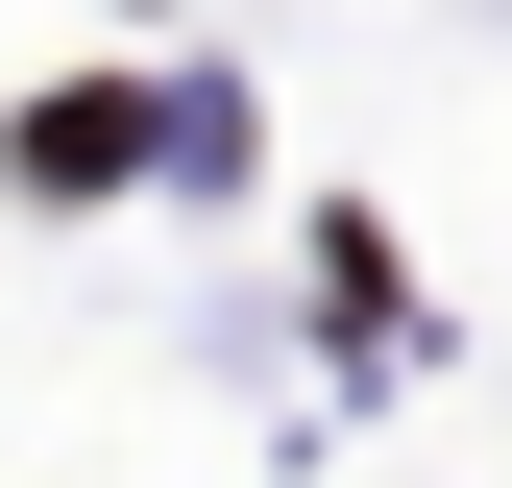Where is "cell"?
<instances>
[{
	"label": "cell",
	"instance_id": "obj_1",
	"mask_svg": "<svg viewBox=\"0 0 512 488\" xmlns=\"http://www.w3.org/2000/svg\"><path fill=\"white\" fill-rule=\"evenodd\" d=\"M25 171H49V196H98V171H147V98H49V122H25Z\"/></svg>",
	"mask_w": 512,
	"mask_h": 488
}]
</instances>
